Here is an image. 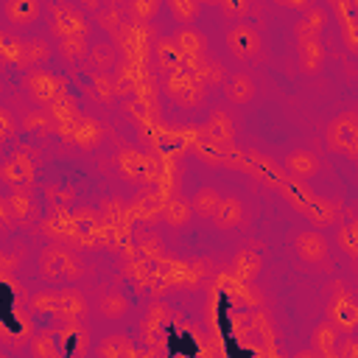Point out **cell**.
<instances>
[{
  "mask_svg": "<svg viewBox=\"0 0 358 358\" xmlns=\"http://www.w3.org/2000/svg\"><path fill=\"white\" fill-rule=\"evenodd\" d=\"M210 134H213L215 140H229V134H232V131H229V123L218 115V117L213 120V126H210Z\"/></svg>",
  "mask_w": 358,
  "mask_h": 358,
  "instance_id": "cell-31",
  "label": "cell"
},
{
  "mask_svg": "<svg viewBox=\"0 0 358 358\" xmlns=\"http://www.w3.org/2000/svg\"><path fill=\"white\" fill-rule=\"evenodd\" d=\"M330 322L341 330H352L358 327V305H352L350 299L338 296L333 305H330Z\"/></svg>",
  "mask_w": 358,
  "mask_h": 358,
  "instance_id": "cell-14",
  "label": "cell"
},
{
  "mask_svg": "<svg viewBox=\"0 0 358 358\" xmlns=\"http://www.w3.org/2000/svg\"><path fill=\"white\" fill-rule=\"evenodd\" d=\"M120 165L129 176H134L140 182H151L157 176V162L151 157H143V154H123Z\"/></svg>",
  "mask_w": 358,
  "mask_h": 358,
  "instance_id": "cell-11",
  "label": "cell"
},
{
  "mask_svg": "<svg viewBox=\"0 0 358 358\" xmlns=\"http://www.w3.org/2000/svg\"><path fill=\"white\" fill-rule=\"evenodd\" d=\"M50 17H53V31L64 39V36H87V17L73 6V3H53L50 6Z\"/></svg>",
  "mask_w": 358,
  "mask_h": 358,
  "instance_id": "cell-5",
  "label": "cell"
},
{
  "mask_svg": "<svg viewBox=\"0 0 358 358\" xmlns=\"http://www.w3.org/2000/svg\"><path fill=\"white\" fill-rule=\"evenodd\" d=\"M50 56H53V48L45 39H20L14 62L25 70H42V64H48Z\"/></svg>",
  "mask_w": 358,
  "mask_h": 358,
  "instance_id": "cell-9",
  "label": "cell"
},
{
  "mask_svg": "<svg viewBox=\"0 0 358 358\" xmlns=\"http://www.w3.org/2000/svg\"><path fill=\"white\" fill-rule=\"evenodd\" d=\"M227 45L238 62H249L260 53V34L252 25H235L227 36Z\"/></svg>",
  "mask_w": 358,
  "mask_h": 358,
  "instance_id": "cell-8",
  "label": "cell"
},
{
  "mask_svg": "<svg viewBox=\"0 0 358 358\" xmlns=\"http://www.w3.org/2000/svg\"><path fill=\"white\" fill-rule=\"evenodd\" d=\"M39 277L48 285H70L84 277V260L64 246H45L39 255Z\"/></svg>",
  "mask_w": 358,
  "mask_h": 358,
  "instance_id": "cell-1",
  "label": "cell"
},
{
  "mask_svg": "<svg viewBox=\"0 0 358 358\" xmlns=\"http://www.w3.org/2000/svg\"><path fill=\"white\" fill-rule=\"evenodd\" d=\"M336 352L344 355V358H358V338H355V336H347V338L338 344Z\"/></svg>",
  "mask_w": 358,
  "mask_h": 358,
  "instance_id": "cell-32",
  "label": "cell"
},
{
  "mask_svg": "<svg viewBox=\"0 0 358 358\" xmlns=\"http://www.w3.org/2000/svg\"><path fill=\"white\" fill-rule=\"evenodd\" d=\"M322 14L313 11L308 14L299 28H296V39H299V59H302V67L305 73H316L322 70V59H324V50H322Z\"/></svg>",
  "mask_w": 358,
  "mask_h": 358,
  "instance_id": "cell-2",
  "label": "cell"
},
{
  "mask_svg": "<svg viewBox=\"0 0 358 358\" xmlns=\"http://www.w3.org/2000/svg\"><path fill=\"white\" fill-rule=\"evenodd\" d=\"M59 50H62V56H64L67 62H78V59H84V56L90 53L84 36H64V39L59 42Z\"/></svg>",
  "mask_w": 358,
  "mask_h": 358,
  "instance_id": "cell-23",
  "label": "cell"
},
{
  "mask_svg": "<svg viewBox=\"0 0 358 358\" xmlns=\"http://www.w3.org/2000/svg\"><path fill=\"white\" fill-rule=\"evenodd\" d=\"M59 336H53V333H42V336H36L34 338V352L36 355H59Z\"/></svg>",
  "mask_w": 358,
  "mask_h": 358,
  "instance_id": "cell-27",
  "label": "cell"
},
{
  "mask_svg": "<svg viewBox=\"0 0 358 358\" xmlns=\"http://www.w3.org/2000/svg\"><path fill=\"white\" fill-rule=\"evenodd\" d=\"M327 148L358 159V112H347L327 126Z\"/></svg>",
  "mask_w": 358,
  "mask_h": 358,
  "instance_id": "cell-3",
  "label": "cell"
},
{
  "mask_svg": "<svg viewBox=\"0 0 358 358\" xmlns=\"http://www.w3.org/2000/svg\"><path fill=\"white\" fill-rule=\"evenodd\" d=\"M336 338H338V327H336L333 322L319 324V327H316V336H313V352H319V355H324V358L336 355V350H338Z\"/></svg>",
  "mask_w": 358,
  "mask_h": 358,
  "instance_id": "cell-17",
  "label": "cell"
},
{
  "mask_svg": "<svg viewBox=\"0 0 358 358\" xmlns=\"http://www.w3.org/2000/svg\"><path fill=\"white\" fill-rule=\"evenodd\" d=\"M213 221H215L218 229H232V227H238V224L243 221V204H241L238 199H221V204H218Z\"/></svg>",
  "mask_w": 358,
  "mask_h": 358,
  "instance_id": "cell-13",
  "label": "cell"
},
{
  "mask_svg": "<svg viewBox=\"0 0 358 358\" xmlns=\"http://www.w3.org/2000/svg\"><path fill=\"white\" fill-rule=\"evenodd\" d=\"M190 215H196L190 201H173V204L168 207V221H171V224H187Z\"/></svg>",
  "mask_w": 358,
  "mask_h": 358,
  "instance_id": "cell-26",
  "label": "cell"
},
{
  "mask_svg": "<svg viewBox=\"0 0 358 358\" xmlns=\"http://www.w3.org/2000/svg\"><path fill=\"white\" fill-rule=\"evenodd\" d=\"M185 59V50L179 48V42H171V39H162L157 42V67L162 73H173Z\"/></svg>",
  "mask_w": 358,
  "mask_h": 358,
  "instance_id": "cell-15",
  "label": "cell"
},
{
  "mask_svg": "<svg viewBox=\"0 0 358 358\" xmlns=\"http://www.w3.org/2000/svg\"><path fill=\"white\" fill-rule=\"evenodd\" d=\"M221 199L224 196L215 187H201V190H196V196L190 199V204H193V213L199 218H213L215 210H218V204H221Z\"/></svg>",
  "mask_w": 358,
  "mask_h": 358,
  "instance_id": "cell-16",
  "label": "cell"
},
{
  "mask_svg": "<svg viewBox=\"0 0 358 358\" xmlns=\"http://www.w3.org/2000/svg\"><path fill=\"white\" fill-rule=\"evenodd\" d=\"M25 87L36 103H53L67 92V81L62 76H53L50 70H31Z\"/></svg>",
  "mask_w": 358,
  "mask_h": 358,
  "instance_id": "cell-4",
  "label": "cell"
},
{
  "mask_svg": "<svg viewBox=\"0 0 358 358\" xmlns=\"http://www.w3.org/2000/svg\"><path fill=\"white\" fill-rule=\"evenodd\" d=\"M3 176H6V182H11V185L25 182V179H31V165L22 159V154H20V157H11V159L3 165Z\"/></svg>",
  "mask_w": 358,
  "mask_h": 358,
  "instance_id": "cell-24",
  "label": "cell"
},
{
  "mask_svg": "<svg viewBox=\"0 0 358 358\" xmlns=\"http://www.w3.org/2000/svg\"><path fill=\"white\" fill-rule=\"evenodd\" d=\"M34 308H45V310H53V313H78L84 308L81 296L76 291H50L45 296H34Z\"/></svg>",
  "mask_w": 358,
  "mask_h": 358,
  "instance_id": "cell-10",
  "label": "cell"
},
{
  "mask_svg": "<svg viewBox=\"0 0 358 358\" xmlns=\"http://www.w3.org/2000/svg\"><path fill=\"white\" fill-rule=\"evenodd\" d=\"M176 42H179V48L187 53V56H193V53H199V48H201V39L187 28V31H182L179 36H176Z\"/></svg>",
  "mask_w": 358,
  "mask_h": 358,
  "instance_id": "cell-29",
  "label": "cell"
},
{
  "mask_svg": "<svg viewBox=\"0 0 358 358\" xmlns=\"http://www.w3.org/2000/svg\"><path fill=\"white\" fill-rule=\"evenodd\" d=\"M98 310H101L106 319H120L123 313H129V296H123L120 291H112V294L101 296Z\"/></svg>",
  "mask_w": 358,
  "mask_h": 358,
  "instance_id": "cell-20",
  "label": "cell"
},
{
  "mask_svg": "<svg viewBox=\"0 0 358 358\" xmlns=\"http://www.w3.org/2000/svg\"><path fill=\"white\" fill-rule=\"evenodd\" d=\"M294 252H296V257H299L305 266H324V263H327V252H330V246H327V241H324L322 232L305 229V232L296 235V241H294Z\"/></svg>",
  "mask_w": 358,
  "mask_h": 358,
  "instance_id": "cell-6",
  "label": "cell"
},
{
  "mask_svg": "<svg viewBox=\"0 0 358 358\" xmlns=\"http://www.w3.org/2000/svg\"><path fill=\"white\" fill-rule=\"evenodd\" d=\"M285 165H288V171H291L296 179H308V176H313L316 168H319V162H316V157H313L310 151H291V154L285 157Z\"/></svg>",
  "mask_w": 358,
  "mask_h": 358,
  "instance_id": "cell-18",
  "label": "cell"
},
{
  "mask_svg": "<svg viewBox=\"0 0 358 358\" xmlns=\"http://www.w3.org/2000/svg\"><path fill=\"white\" fill-rule=\"evenodd\" d=\"M42 14V3L39 0H6L3 3V17L8 22L11 31H25L31 28Z\"/></svg>",
  "mask_w": 358,
  "mask_h": 358,
  "instance_id": "cell-7",
  "label": "cell"
},
{
  "mask_svg": "<svg viewBox=\"0 0 358 358\" xmlns=\"http://www.w3.org/2000/svg\"><path fill=\"white\" fill-rule=\"evenodd\" d=\"M168 3H171L173 14H176L182 22H187V20L196 14V0H168Z\"/></svg>",
  "mask_w": 358,
  "mask_h": 358,
  "instance_id": "cell-30",
  "label": "cell"
},
{
  "mask_svg": "<svg viewBox=\"0 0 358 358\" xmlns=\"http://www.w3.org/2000/svg\"><path fill=\"white\" fill-rule=\"evenodd\" d=\"M87 59L95 70H109L115 64V48L112 45H95V48H90Z\"/></svg>",
  "mask_w": 358,
  "mask_h": 358,
  "instance_id": "cell-25",
  "label": "cell"
},
{
  "mask_svg": "<svg viewBox=\"0 0 358 358\" xmlns=\"http://www.w3.org/2000/svg\"><path fill=\"white\" fill-rule=\"evenodd\" d=\"M159 8V0H131V14L140 20V22H148Z\"/></svg>",
  "mask_w": 358,
  "mask_h": 358,
  "instance_id": "cell-28",
  "label": "cell"
},
{
  "mask_svg": "<svg viewBox=\"0 0 358 358\" xmlns=\"http://www.w3.org/2000/svg\"><path fill=\"white\" fill-rule=\"evenodd\" d=\"M274 3H280L285 8H308L310 6V0H274Z\"/></svg>",
  "mask_w": 358,
  "mask_h": 358,
  "instance_id": "cell-33",
  "label": "cell"
},
{
  "mask_svg": "<svg viewBox=\"0 0 358 358\" xmlns=\"http://www.w3.org/2000/svg\"><path fill=\"white\" fill-rule=\"evenodd\" d=\"M64 137L87 148V145H95L101 140V129L87 117H76V120H70V129L64 131Z\"/></svg>",
  "mask_w": 358,
  "mask_h": 358,
  "instance_id": "cell-12",
  "label": "cell"
},
{
  "mask_svg": "<svg viewBox=\"0 0 358 358\" xmlns=\"http://www.w3.org/2000/svg\"><path fill=\"white\" fill-rule=\"evenodd\" d=\"M98 352L101 355H112V358H117V355H131L134 352V344L126 338V336H106L101 344H98Z\"/></svg>",
  "mask_w": 358,
  "mask_h": 358,
  "instance_id": "cell-22",
  "label": "cell"
},
{
  "mask_svg": "<svg viewBox=\"0 0 358 358\" xmlns=\"http://www.w3.org/2000/svg\"><path fill=\"white\" fill-rule=\"evenodd\" d=\"M171 95L179 103H193V101H199V87L190 76H179V78L171 81Z\"/></svg>",
  "mask_w": 358,
  "mask_h": 358,
  "instance_id": "cell-21",
  "label": "cell"
},
{
  "mask_svg": "<svg viewBox=\"0 0 358 358\" xmlns=\"http://www.w3.org/2000/svg\"><path fill=\"white\" fill-rule=\"evenodd\" d=\"M227 95L235 103H246V101L255 98V81L246 73H235L232 81H229V87H227Z\"/></svg>",
  "mask_w": 358,
  "mask_h": 358,
  "instance_id": "cell-19",
  "label": "cell"
}]
</instances>
